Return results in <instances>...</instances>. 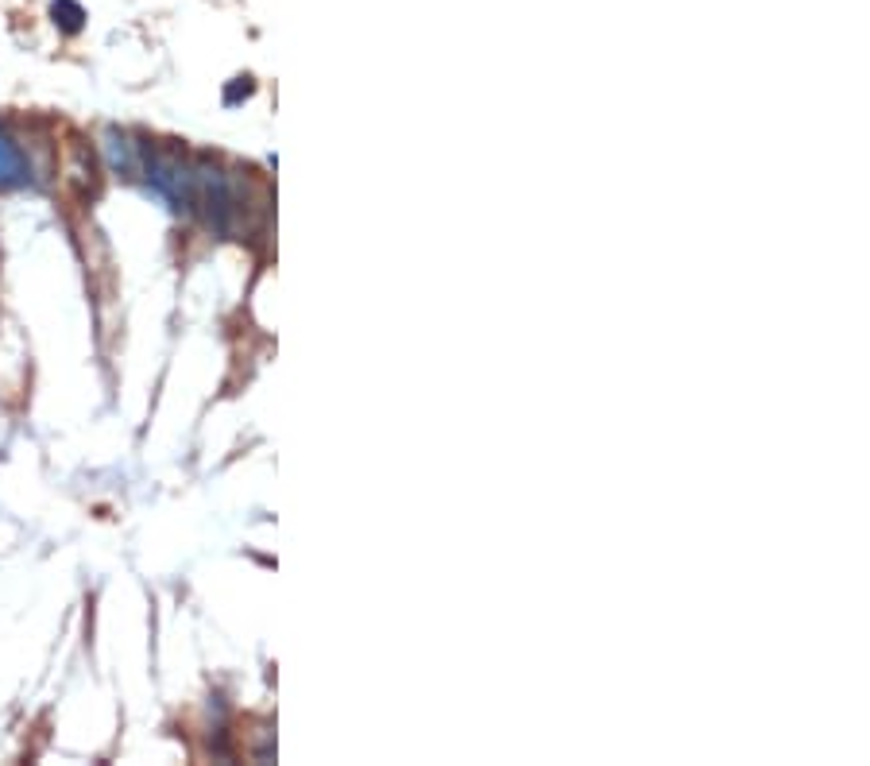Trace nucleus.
Wrapping results in <instances>:
<instances>
[{
    "mask_svg": "<svg viewBox=\"0 0 870 766\" xmlns=\"http://www.w3.org/2000/svg\"><path fill=\"white\" fill-rule=\"evenodd\" d=\"M31 178V167L28 159H24V151L20 144L0 128V186L8 190V186H24Z\"/></svg>",
    "mask_w": 870,
    "mask_h": 766,
    "instance_id": "1",
    "label": "nucleus"
},
{
    "mask_svg": "<svg viewBox=\"0 0 870 766\" xmlns=\"http://www.w3.org/2000/svg\"><path fill=\"white\" fill-rule=\"evenodd\" d=\"M51 20H55L58 31L78 35V31L86 28V8H82L78 0H55V4H51Z\"/></svg>",
    "mask_w": 870,
    "mask_h": 766,
    "instance_id": "2",
    "label": "nucleus"
}]
</instances>
